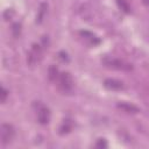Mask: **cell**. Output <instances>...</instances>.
I'll return each mask as SVG.
<instances>
[{"label":"cell","mask_w":149,"mask_h":149,"mask_svg":"<svg viewBox=\"0 0 149 149\" xmlns=\"http://www.w3.org/2000/svg\"><path fill=\"white\" fill-rule=\"evenodd\" d=\"M36 114H37V120L42 125H47L50 121V111L42 104L37 102V108H36Z\"/></svg>","instance_id":"5"},{"label":"cell","mask_w":149,"mask_h":149,"mask_svg":"<svg viewBox=\"0 0 149 149\" xmlns=\"http://www.w3.org/2000/svg\"><path fill=\"white\" fill-rule=\"evenodd\" d=\"M7 95H8V92H7V90H6L5 87H2V88H1V102H2V104H3V102H6Z\"/></svg>","instance_id":"16"},{"label":"cell","mask_w":149,"mask_h":149,"mask_svg":"<svg viewBox=\"0 0 149 149\" xmlns=\"http://www.w3.org/2000/svg\"><path fill=\"white\" fill-rule=\"evenodd\" d=\"M118 107L120 109H122L123 112H126V113H133V114H135V113H139L140 112V108L139 107H136L135 105L129 104V102H119L118 104Z\"/></svg>","instance_id":"7"},{"label":"cell","mask_w":149,"mask_h":149,"mask_svg":"<svg viewBox=\"0 0 149 149\" xmlns=\"http://www.w3.org/2000/svg\"><path fill=\"white\" fill-rule=\"evenodd\" d=\"M59 133L63 135V134H66V133H69L70 130H71V122L69 121V120H66V121H64V123L62 125V127L59 128Z\"/></svg>","instance_id":"12"},{"label":"cell","mask_w":149,"mask_h":149,"mask_svg":"<svg viewBox=\"0 0 149 149\" xmlns=\"http://www.w3.org/2000/svg\"><path fill=\"white\" fill-rule=\"evenodd\" d=\"M104 64L107 68H112L115 70H123V71H129L133 69V66L121 59H115V58H106L104 59Z\"/></svg>","instance_id":"3"},{"label":"cell","mask_w":149,"mask_h":149,"mask_svg":"<svg viewBox=\"0 0 149 149\" xmlns=\"http://www.w3.org/2000/svg\"><path fill=\"white\" fill-rule=\"evenodd\" d=\"M80 35H81L85 40H87L91 44H93V45H95V44H99V43H100V40H99L94 34H92V33H90V31H86V30L80 31Z\"/></svg>","instance_id":"9"},{"label":"cell","mask_w":149,"mask_h":149,"mask_svg":"<svg viewBox=\"0 0 149 149\" xmlns=\"http://www.w3.org/2000/svg\"><path fill=\"white\" fill-rule=\"evenodd\" d=\"M14 15V10L13 9H6L5 12H3V19L5 20H9V19H12V16Z\"/></svg>","instance_id":"14"},{"label":"cell","mask_w":149,"mask_h":149,"mask_svg":"<svg viewBox=\"0 0 149 149\" xmlns=\"http://www.w3.org/2000/svg\"><path fill=\"white\" fill-rule=\"evenodd\" d=\"M12 33H13V36L14 37H17L21 33V24L20 23H13L12 26Z\"/></svg>","instance_id":"13"},{"label":"cell","mask_w":149,"mask_h":149,"mask_svg":"<svg viewBox=\"0 0 149 149\" xmlns=\"http://www.w3.org/2000/svg\"><path fill=\"white\" fill-rule=\"evenodd\" d=\"M58 83H59V87L64 92H71L73 88V80L69 72L61 73L58 77Z\"/></svg>","instance_id":"4"},{"label":"cell","mask_w":149,"mask_h":149,"mask_svg":"<svg viewBox=\"0 0 149 149\" xmlns=\"http://www.w3.org/2000/svg\"><path fill=\"white\" fill-rule=\"evenodd\" d=\"M14 135H15V130H14L12 125H8V123H2L1 125V127H0V139H1V143L3 146L10 143Z\"/></svg>","instance_id":"1"},{"label":"cell","mask_w":149,"mask_h":149,"mask_svg":"<svg viewBox=\"0 0 149 149\" xmlns=\"http://www.w3.org/2000/svg\"><path fill=\"white\" fill-rule=\"evenodd\" d=\"M116 3L119 8L125 13H130V6L126 0H116Z\"/></svg>","instance_id":"11"},{"label":"cell","mask_w":149,"mask_h":149,"mask_svg":"<svg viewBox=\"0 0 149 149\" xmlns=\"http://www.w3.org/2000/svg\"><path fill=\"white\" fill-rule=\"evenodd\" d=\"M48 77H49V79L52 80V81H55L56 79H58L59 72H58V69H57L55 65L49 66V69H48Z\"/></svg>","instance_id":"10"},{"label":"cell","mask_w":149,"mask_h":149,"mask_svg":"<svg viewBox=\"0 0 149 149\" xmlns=\"http://www.w3.org/2000/svg\"><path fill=\"white\" fill-rule=\"evenodd\" d=\"M95 147H97V148H107V142H106V140L99 139V140L97 141V143H95Z\"/></svg>","instance_id":"15"},{"label":"cell","mask_w":149,"mask_h":149,"mask_svg":"<svg viewBox=\"0 0 149 149\" xmlns=\"http://www.w3.org/2000/svg\"><path fill=\"white\" fill-rule=\"evenodd\" d=\"M47 13H48V5L45 2H43V3H41L38 12H37V15H36V23H42Z\"/></svg>","instance_id":"8"},{"label":"cell","mask_w":149,"mask_h":149,"mask_svg":"<svg viewBox=\"0 0 149 149\" xmlns=\"http://www.w3.org/2000/svg\"><path fill=\"white\" fill-rule=\"evenodd\" d=\"M142 1H143V3H144V5L149 6V0H142Z\"/></svg>","instance_id":"18"},{"label":"cell","mask_w":149,"mask_h":149,"mask_svg":"<svg viewBox=\"0 0 149 149\" xmlns=\"http://www.w3.org/2000/svg\"><path fill=\"white\" fill-rule=\"evenodd\" d=\"M42 48L38 44H33L30 51L28 52V57H27V62L30 66L36 65L41 59H42Z\"/></svg>","instance_id":"2"},{"label":"cell","mask_w":149,"mask_h":149,"mask_svg":"<svg viewBox=\"0 0 149 149\" xmlns=\"http://www.w3.org/2000/svg\"><path fill=\"white\" fill-rule=\"evenodd\" d=\"M59 58H61L62 61H66V62L69 61V58H68V55H66L65 52H63V51H61V52H59Z\"/></svg>","instance_id":"17"},{"label":"cell","mask_w":149,"mask_h":149,"mask_svg":"<svg viewBox=\"0 0 149 149\" xmlns=\"http://www.w3.org/2000/svg\"><path fill=\"white\" fill-rule=\"evenodd\" d=\"M104 86L108 90H112V91H119V90H122L123 88V83L118 80V79H113V78H108L104 81Z\"/></svg>","instance_id":"6"}]
</instances>
